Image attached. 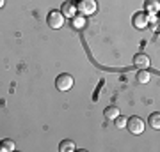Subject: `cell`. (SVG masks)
<instances>
[{
	"label": "cell",
	"mask_w": 160,
	"mask_h": 152,
	"mask_svg": "<svg viewBox=\"0 0 160 152\" xmlns=\"http://www.w3.org/2000/svg\"><path fill=\"white\" fill-rule=\"evenodd\" d=\"M75 6H77V11H78L82 16H91V14H94L96 9H98L96 0H78Z\"/></svg>",
	"instance_id": "cell-1"
},
{
	"label": "cell",
	"mask_w": 160,
	"mask_h": 152,
	"mask_svg": "<svg viewBox=\"0 0 160 152\" xmlns=\"http://www.w3.org/2000/svg\"><path fill=\"white\" fill-rule=\"evenodd\" d=\"M46 23H48L50 28L59 30V28H62V25H64V14L61 11H50L48 16H46Z\"/></svg>",
	"instance_id": "cell-2"
},
{
	"label": "cell",
	"mask_w": 160,
	"mask_h": 152,
	"mask_svg": "<svg viewBox=\"0 0 160 152\" xmlns=\"http://www.w3.org/2000/svg\"><path fill=\"white\" fill-rule=\"evenodd\" d=\"M125 127H128V131H130L132 135H142L144 120L141 117H130V118H126V126Z\"/></svg>",
	"instance_id": "cell-3"
},
{
	"label": "cell",
	"mask_w": 160,
	"mask_h": 152,
	"mask_svg": "<svg viewBox=\"0 0 160 152\" xmlns=\"http://www.w3.org/2000/svg\"><path fill=\"white\" fill-rule=\"evenodd\" d=\"M73 76L68 73H62L59 74L57 78H55V87H57V90H61V92H66V90H69L71 87H73Z\"/></svg>",
	"instance_id": "cell-4"
},
{
	"label": "cell",
	"mask_w": 160,
	"mask_h": 152,
	"mask_svg": "<svg viewBox=\"0 0 160 152\" xmlns=\"http://www.w3.org/2000/svg\"><path fill=\"white\" fill-rule=\"evenodd\" d=\"M148 12L146 11H139L133 14V18H132V25L135 28H139V30H142V28L148 27Z\"/></svg>",
	"instance_id": "cell-5"
},
{
	"label": "cell",
	"mask_w": 160,
	"mask_h": 152,
	"mask_svg": "<svg viewBox=\"0 0 160 152\" xmlns=\"http://www.w3.org/2000/svg\"><path fill=\"white\" fill-rule=\"evenodd\" d=\"M133 66L137 69H148L149 67V57L146 53H137L133 57Z\"/></svg>",
	"instance_id": "cell-6"
},
{
	"label": "cell",
	"mask_w": 160,
	"mask_h": 152,
	"mask_svg": "<svg viewBox=\"0 0 160 152\" xmlns=\"http://www.w3.org/2000/svg\"><path fill=\"white\" fill-rule=\"evenodd\" d=\"M61 12L64 14V18H71L77 14V6H75L73 2H64L62 4V7H61Z\"/></svg>",
	"instance_id": "cell-7"
},
{
	"label": "cell",
	"mask_w": 160,
	"mask_h": 152,
	"mask_svg": "<svg viewBox=\"0 0 160 152\" xmlns=\"http://www.w3.org/2000/svg\"><path fill=\"white\" fill-rule=\"evenodd\" d=\"M144 9H146V12H151V14L158 12V9H160L158 0H146V4H144Z\"/></svg>",
	"instance_id": "cell-8"
},
{
	"label": "cell",
	"mask_w": 160,
	"mask_h": 152,
	"mask_svg": "<svg viewBox=\"0 0 160 152\" xmlns=\"http://www.w3.org/2000/svg\"><path fill=\"white\" fill-rule=\"evenodd\" d=\"M103 115H105V118H107V120H114V118L119 115V108H118V106L105 108V110H103Z\"/></svg>",
	"instance_id": "cell-9"
},
{
	"label": "cell",
	"mask_w": 160,
	"mask_h": 152,
	"mask_svg": "<svg viewBox=\"0 0 160 152\" xmlns=\"http://www.w3.org/2000/svg\"><path fill=\"white\" fill-rule=\"evenodd\" d=\"M77 147H75V143L71 140H62L61 143H59V150L61 152H73Z\"/></svg>",
	"instance_id": "cell-10"
},
{
	"label": "cell",
	"mask_w": 160,
	"mask_h": 152,
	"mask_svg": "<svg viewBox=\"0 0 160 152\" xmlns=\"http://www.w3.org/2000/svg\"><path fill=\"white\" fill-rule=\"evenodd\" d=\"M149 80H151V74H149L148 69H139V73H137V81L139 83H148Z\"/></svg>",
	"instance_id": "cell-11"
},
{
	"label": "cell",
	"mask_w": 160,
	"mask_h": 152,
	"mask_svg": "<svg viewBox=\"0 0 160 152\" xmlns=\"http://www.w3.org/2000/svg\"><path fill=\"white\" fill-rule=\"evenodd\" d=\"M149 126H151L155 131L160 129V113L158 112H155V113H151V115H149Z\"/></svg>",
	"instance_id": "cell-12"
},
{
	"label": "cell",
	"mask_w": 160,
	"mask_h": 152,
	"mask_svg": "<svg viewBox=\"0 0 160 152\" xmlns=\"http://www.w3.org/2000/svg\"><path fill=\"white\" fill-rule=\"evenodd\" d=\"M16 149V143L12 140H9V138H6V140H2V145H0V150H6V152H11Z\"/></svg>",
	"instance_id": "cell-13"
},
{
	"label": "cell",
	"mask_w": 160,
	"mask_h": 152,
	"mask_svg": "<svg viewBox=\"0 0 160 152\" xmlns=\"http://www.w3.org/2000/svg\"><path fill=\"white\" fill-rule=\"evenodd\" d=\"M114 124L118 129H125V126H126V117H123V115H118V117L114 118Z\"/></svg>",
	"instance_id": "cell-14"
},
{
	"label": "cell",
	"mask_w": 160,
	"mask_h": 152,
	"mask_svg": "<svg viewBox=\"0 0 160 152\" xmlns=\"http://www.w3.org/2000/svg\"><path fill=\"white\" fill-rule=\"evenodd\" d=\"M84 18H86V16H77V14H75V16L71 18V23L75 25V28H82V23H84Z\"/></svg>",
	"instance_id": "cell-15"
},
{
	"label": "cell",
	"mask_w": 160,
	"mask_h": 152,
	"mask_svg": "<svg viewBox=\"0 0 160 152\" xmlns=\"http://www.w3.org/2000/svg\"><path fill=\"white\" fill-rule=\"evenodd\" d=\"M4 4H6V0H0V7H4Z\"/></svg>",
	"instance_id": "cell-16"
},
{
	"label": "cell",
	"mask_w": 160,
	"mask_h": 152,
	"mask_svg": "<svg viewBox=\"0 0 160 152\" xmlns=\"http://www.w3.org/2000/svg\"><path fill=\"white\" fill-rule=\"evenodd\" d=\"M0 145H2V141H0Z\"/></svg>",
	"instance_id": "cell-17"
}]
</instances>
